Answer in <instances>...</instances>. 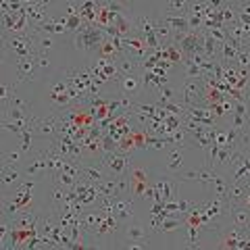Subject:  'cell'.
I'll use <instances>...</instances> for the list:
<instances>
[{
	"label": "cell",
	"mask_w": 250,
	"mask_h": 250,
	"mask_svg": "<svg viewBox=\"0 0 250 250\" xmlns=\"http://www.w3.org/2000/svg\"><path fill=\"white\" fill-rule=\"evenodd\" d=\"M106 40V34L98 25H83L73 34V46L83 54H96L100 44Z\"/></svg>",
	"instance_id": "6da1fadb"
},
{
	"label": "cell",
	"mask_w": 250,
	"mask_h": 250,
	"mask_svg": "<svg viewBox=\"0 0 250 250\" xmlns=\"http://www.w3.org/2000/svg\"><path fill=\"white\" fill-rule=\"evenodd\" d=\"M98 161L103 163V167L106 169L108 177H119L127 175V169L134 161V154H123V152H100Z\"/></svg>",
	"instance_id": "7a4b0ae2"
},
{
	"label": "cell",
	"mask_w": 250,
	"mask_h": 250,
	"mask_svg": "<svg viewBox=\"0 0 250 250\" xmlns=\"http://www.w3.org/2000/svg\"><path fill=\"white\" fill-rule=\"evenodd\" d=\"M127 177H129V194L134 200H140L142 198V194L146 192V188L150 186V175H148V171L138 165L136 161H131V165L127 169Z\"/></svg>",
	"instance_id": "3957f363"
},
{
	"label": "cell",
	"mask_w": 250,
	"mask_h": 250,
	"mask_svg": "<svg viewBox=\"0 0 250 250\" xmlns=\"http://www.w3.org/2000/svg\"><path fill=\"white\" fill-rule=\"evenodd\" d=\"M31 129H34L36 136H42L48 140V142H52V140L59 136V113L52 111L46 117H36L34 123H31Z\"/></svg>",
	"instance_id": "277c9868"
},
{
	"label": "cell",
	"mask_w": 250,
	"mask_h": 250,
	"mask_svg": "<svg viewBox=\"0 0 250 250\" xmlns=\"http://www.w3.org/2000/svg\"><path fill=\"white\" fill-rule=\"evenodd\" d=\"M202 90H205V83L202 80H184L182 90L177 92V100L184 106H192V104H200L202 100Z\"/></svg>",
	"instance_id": "5b68a950"
},
{
	"label": "cell",
	"mask_w": 250,
	"mask_h": 250,
	"mask_svg": "<svg viewBox=\"0 0 250 250\" xmlns=\"http://www.w3.org/2000/svg\"><path fill=\"white\" fill-rule=\"evenodd\" d=\"M48 6H50V2H46V0H38V2L25 0V15H27L31 31H36V34H38V27L50 19L48 17Z\"/></svg>",
	"instance_id": "8992f818"
},
{
	"label": "cell",
	"mask_w": 250,
	"mask_h": 250,
	"mask_svg": "<svg viewBox=\"0 0 250 250\" xmlns=\"http://www.w3.org/2000/svg\"><path fill=\"white\" fill-rule=\"evenodd\" d=\"M152 186L156 188V190L161 192V202L163 205H167L169 200H175V196L179 194V182L175 177H169V175H159V177H150Z\"/></svg>",
	"instance_id": "52a82bcc"
},
{
	"label": "cell",
	"mask_w": 250,
	"mask_h": 250,
	"mask_svg": "<svg viewBox=\"0 0 250 250\" xmlns=\"http://www.w3.org/2000/svg\"><path fill=\"white\" fill-rule=\"evenodd\" d=\"M250 200V184H238V182H228V190H225V202L228 207L236 205H248Z\"/></svg>",
	"instance_id": "ba28073f"
},
{
	"label": "cell",
	"mask_w": 250,
	"mask_h": 250,
	"mask_svg": "<svg viewBox=\"0 0 250 250\" xmlns=\"http://www.w3.org/2000/svg\"><path fill=\"white\" fill-rule=\"evenodd\" d=\"M36 59H17V62H15V69H17V80L19 82H34L38 77V69H40V67H38Z\"/></svg>",
	"instance_id": "9c48e42d"
},
{
	"label": "cell",
	"mask_w": 250,
	"mask_h": 250,
	"mask_svg": "<svg viewBox=\"0 0 250 250\" xmlns=\"http://www.w3.org/2000/svg\"><path fill=\"white\" fill-rule=\"evenodd\" d=\"M115 217L119 219V223H129L131 219L136 217V205H134V198H117L115 200Z\"/></svg>",
	"instance_id": "30bf717a"
},
{
	"label": "cell",
	"mask_w": 250,
	"mask_h": 250,
	"mask_svg": "<svg viewBox=\"0 0 250 250\" xmlns=\"http://www.w3.org/2000/svg\"><path fill=\"white\" fill-rule=\"evenodd\" d=\"M228 219L231 225L236 228H248L250 223V210L248 205H236V207H228Z\"/></svg>",
	"instance_id": "8fae6325"
},
{
	"label": "cell",
	"mask_w": 250,
	"mask_h": 250,
	"mask_svg": "<svg viewBox=\"0 0 250 250\" xmlns=\"http://www.w3.org/2000/svg\"><path fill=\"white\" fill-rule=\"evenodd\" d=\"M115 83L119 85V94L129 96V98L136 96V94L140 92V88H142V80H140L138 75H121Z\"/></svg>",
	"instance_id": "7c38bea8"
},
{
	"label": "cell",
	"mask_w": 250,
	"mask_h": 250,
	"mask_svg": "<svg viewBox=\"0 0 250 250\" xmlns=\"http://www.w3.org/2000/svg\"><path fill=\"white\" fill-rule=\"evenodd\" d=\"M82 177L88 179V182H92V184H98L108 175H106V169L103 167V163L98 161L96 165H88V163H83L82 165Z\"/></svg>",
	"instance_id": "4fadbf2b"
},
{
	"label": "cell",
	"mask_w": 250,
	"mask_h": 250,
	"mask_svg": "<svg viewBox=\"0 0 250 250\" xmlns=\"http://www.w3.org/2000/svg\"><path fill=\"white\" fill-rule=\"evenodd\" d=\"M117 69H119V77L121 75H138V73H142V69H140V61H136L134 57H129V54H123V57L117 59Z\"/></svg>",
	"instance_id": "5bb4252c"
},
{
	"label": "cell",
	"mask_w": 250,
	"mask_h": 250,
	"mask_svg": "<svg viewBox=\"0 0 250 250\" xmlns=\"http://www.w3.org/2000/svg\"><path fill=\"white\" fill-rule=\"evenodd\" d=\"M125 238H127L129 242H144V244H148L146 238H148V229L144 228L142 223H138L131 219L129 225H127V229H125Z\"/></svg>",
	"instance_id": "9a60e30c"
},
{
	"label": "cell",
	"mask_w": 250,
	"mask_h": 250,
	"mask_svg": "<svg viewBox=\"0 0 250 250\" xmlns=\"http://www.w3.org/2000/svg\"><path fill=\"white\" fill-rule=\"evenodd\" d=\"M188 4L186 0H169L163 4V15H175V17H186L188 15Z\"/></svg>",
	"instance_id": "2e32d148"
},
{
	"label": "cell",
	"mask_w": 250,
	"mask_h": 250,
	"mask_svg": "<svg viewBox=\"0 0 250 250\" xmlns=\"http://www.w3.org/2000/svg\"><path fill=\"white\" fill-rule=\"evenodd\" d=\"M182 228H184V219L182 217H167V219H163V223H161L159 236H169V233H175Z\"/></svg>",
	"instance_id": "e0dca14e"
},
{
	"label": "cell",
	"mask_w": 250,
	"mask_h": 250,
	"mask_svg": "<svg viewBox=\"0 0 250 250\" xmlns=\"http://www.w3.org/2000/svg\"><path fill=\"white\" fill-rule=\"evenodd\" d=\"M182 167H184V150L182 148H173L167 156V169L171 173H177V171H182Z\"/></svg>",
	"instance_id": "ac0fdd59"
},
{
	"label": "cell",
	"mask_w": 250,
	"mask_h": 250,
	"mask_svg": "<svg viewBox=\"0 0 250 250\" xmlns=\"http://www.w3.org/2000/svg\"><path fill=\"white\" fill-rule=\"evenodd\" d=\"M67 27L62 25V23L59 19H48L46 23H42L40 27H38V34H65Z\"/></svg>",
	"instance_id": "d6986e66"
},
{
	"label": "cell",
	"mask_w": 250,
	"mask_h": 250,
	"mask_svg": "<svg viewBox=\"0 0 250 250\" xmlns=\"http://www.w3.org/2000/svg\"><path fill=\"white\" fill-rule=\"evenodd\" d=\"M46 169V154H44V150H40L36 154V159H34V163L25 169V175L27 177H36L40 171H44Z\"/></svg>",
	"instance_id": "ffe728a7"
},
{
	"label": "cell",
	"mask_w": 250,
	"mask_h": 250,
	"mask_svg": "<svg viewBox=\"0 0 250 250\" xmlns=\"http://www.w3.org/2000/svg\"><path fill=\"white\" fill-rule=\"evenodd\" d=\"M13 96H15V85H11V83H2V85H0V103H2V115L11 108Z\"/></svg>",
	"instance_id": "44dd1931"
},
{
	"label": "cell",
	"mask_w": 250,
	"mask_h": 250,
	"mask_svg": "<svg viewBox=\"0 0 250 250\" xmlns=\"http://www.w3.org/2000/svg\"><path fill=\"white\" fill-rule=\"evenodd\" d=\"M154 36L159 38V40H161L163 44H171V42H173V29H171V27H167V25H163L161 21H156Z\"/></svg>",
	"instance_id": "7402d4cb"
},
{
	"label": "cell",
	"mask_w": 250,
	"mask_h": 250,
	"mask_svg": "<svg viewBox=\"0 0 250 250\" xmlns=\"http://www.w3.org/2000/svg\"><path fill=\"white\" fill-rule=\"evenodd\" d=\"M96 190L100 196H117L115 194V177H104L103 182L96 184Z\"/></svg>",
	"instance_id": "603a6c76"
},
{
	"label": "cell",
	"mask_w": 250,
	"mask_h": 250,
	"mask_svg": "<svg viewBox=\"0 0 250 250\" xmlns=\"http://www.w3.org/2000/svg\"><path fill=\"white\" fill-rule=\"evenodd\" d=\"M52 182H54V184H59V186H62V188H67V190H73V188H75V182H77V177L65 173V171H59L57 175H52Z\"/></svg>",
	"instance_id": "cb8c5ba5"
},
{
	"label": "cell",
	"mask_w": 250,
	"mask_h": 250,
	"mask_svg": "<svg viewBox=\"0 0 250 250\" xmlns=\"http://www.w3.org/2000/svg\"><path fill=\"white\" fill-rule=\"evenodd\" d=\"M175 205H177V210H179V215H186V213H190L192 210V207L196 205L194 200H190V198H186V196H182V194H177L175 196Z\"/></svg>",
	"instance_id": "d4e9b609"
},
{
	"label": "cell",
	"mask_w": 250,
	"mask_h": 250,
	"mask_svg": "<svg viewBox=\"0 0 250 250\" xmlns=\"http://www.w3.org/2000/svg\"><path fill=\"white\" fill-rule=\"evenodd\" d=\"M186 134H188L186 129H177V131H173V134H171V146H173V148H182V150L190 146V144L186 142Z\"/></svg>",
	"instance_id": "484cf974"
},
{
	"label": "cell",
	"mask_w": 250,
	"mask_h": 250,
	"mask_svg": "<svg viewBox=\"0 0 250 250\" xmlns=\"http://www.w3.org/2000/svg\"><path fill=\"white\" fill-rule=\"evenodd\" d=\"M34 123V121H31ZM31 136H34V129H31V125L29 127H25L23 129V134L19 136V146H21V150H29V146H31Z\"/></svg>",
	"instance_id": "4316f807"
},
{
	"label": "cell",
	"mask_w": 250,
	"mask_h": 250,
	"mask_svg": "<svg viewBox=\"0 0 250 250\" xmlns=\"http://www.w3.org/2000/svg\"><path fill=\"white\" fill-rule=\"evenodd\" d=\"M19 179V173L15 171L11 165H4L2 167V184L4 186H9V184H15Z\"/></svg>",
	"instance_id": "83f0119b"
},
{
	"label": "cell",
	"mask_w": 250,
	"mask_h": 250,
	"mask_svg": "<svg viewBox=\"0 0 250 250\" xmlns=\"http://www.w3.org/2000/svg\"><path fill=\"white\" fill-rule=\"evenodd\" d=\"M11 106H13V108H21V111H27V113H31V106H29V103H27V100H23L17 92H15V96H13V100H11Z\"/></svg>",
	"instance_id": "f1b7e54d"
},
{
	"label": "cell",
	"mask_w": 250,
	"mask_h": 250,
	"mask_svg": "<svg viewBox=\"0 0 250 250\" xmlns=\"http://www.w3.org/2000/svg\"><path fill=\"white\" fill-rule=\"evenodd\" d=\"M38 48H40V52H46L48 48H52V38L50 36H40L38 38Z\"/></svg>",
	"instance_id": "f546056e"
},
{
	"label": "cell",
	"mask_w": 250,
	"mask_h": 250,
	"mask_svg": "<svg viewBox=\"0 0 250 250\" xmlns=\"http://www.w3.org/2000/svg\"><path fill=\"white\" fill-rule=\"evenodd\" d=\"M38 67H40V69H48L50 67V59H48V54H46V52H40V54H38Z\"/></svg>",
	"instance_id": "4dcf8cb0"
},
{
	"label": "cell",
	"mask_w": 250,
	"mask_h": 250,
	"mask_svg": "<svg viewBox=\"0 0 250 250\" xmlns=\"http://www.w3.org/2000/svg\"><path fill=\"white\" fill-rule=\"evenodd\" d=\"M17 161H19V152H9V154L4 156V165H11L13 167Z\"/></svg>",
	"instance_id": "1f68e13d"
}]
</instances>
